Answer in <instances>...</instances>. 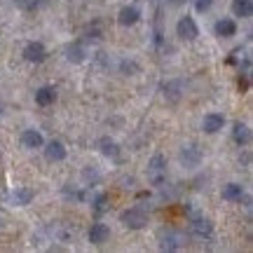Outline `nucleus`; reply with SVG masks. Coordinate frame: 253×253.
Instances as JSON below:
<instances>
[{
  "label": "nucleus",
  "instance_id": "obj_1",
  "mask_svg": "<svg viewBox=\"0 0 253 253\" xmlns=\"http://www.w3.org/2000/svg\"><path fill=\"white\" fill-rule=\"evenodd\" d=\"M148 181L157 185V188H162L167 183V160H164V155H153V160L148 162Z\"/></svg>",
  "mask_w": 253,
  "mask_h": 253
},
{
  "label": "nucleus",
  "instance_id": "obj_2",
  "mask_svg": "<svg viewBox=\"0 0 253 253\" xmlns=\"http://www.w3.org/2000/svg\"><path fill=\"white\" fill-rule=\"evenodd\" d=\"M120 223H125L129 230H141V227H145V223H148V213H145L143 209L131 207L120 213Z\"/></svg>",
  "mask_w": 253,
  "mask_h": 253
},
{
  "label": "nucleus",
  "instance_id": "obj_3",
  "mask_svg": "<svg viewBox=\"0 0 253 253\" xmlns=\"http://www.w3.org/2000/svg\"><path fill=\"white\" fill-rule=\"evenodd\" d=\"M185 244V235L178 230H162L160 232V249L162 251H178Z\"/></svg>",
  "mask_w": 253,
  "mask_h": 253
},
{
  "label": "nucleus",
  "instance_id": "obj_4",
  "mask_svg": "<svg viewBox=\"0 0 253 253\" xmlns=\"http://www.w3.org/2000/svg\"><path fill=\"white\" fill-rule=\"evenodd\" d=\"M176 33H178V38H181V40L192 42V40H197L199 28H197V24H195V19L185 14L183 19H178V24H176Z\"/></svg>",
  "mask_w": 253,
  "mask_h": 253
},
{
  "label": "nucleus",
  "instance_id": "obj_5",
  "mask_svg": "<svg viewBox=\"0 0 253 253\" xmlns=\"http://www.w3.org/2000/svg\"><path fill=\"white\" fill-rule=\"evenodd\" d=\"M24 59L31 63H42L47 59V49L42 42H28L24 47Z\"/></svg>",
  "mask_w": 253,
  "mask_h": 253
},
{
  "label": "nucleus",
  "instance_id": "obj_6",
  "mask_svg": "<svg viewBox=\"0 0 253 253\" xmlns=\"http://www.w3.org/2000/svg\"><path fill=\"white\" fill-rule=\"evenodd\" d=\"M192 232L197 237H204V239H211L213 237V223L204 216H192Z\"/></svg>",
  "mask_w": 253,
  "mask_h": 253
},
{
  "label": "nucleus",
  "instance_id": "obj_7",
  "mask_svg": "<svg viewBox=\"0 0 253 253\" xmlns=\"http://www.w3.org/2000/svg\"><path fill=\"white\" fill-rule=\"evenodd\" d=\"M108 237H110V227L106 225V223H94V225L89 227V242L91 244H106L108 242Z\"/></svg>",
  "mask_w": 253,
  "mask_h": 253
},
{
  "label": "nucleus",
  "instance_id": "obj_8",
  "mask_svg": "<svg viewBox=\"0 0 253 253\" xmlns=\"http://www.w3.org/2000/svg\"><path fill=\"white\" fill-rule=\"evenodd\" d=\"M45 157L49 162H61V160H66V148H63L61 141H49V143L45 145Z\"/></svg>",
  "mask_w": 253,
  "mask_h": 253
},
{
  "label": "nucleus",
  "instance_id": "obj_9",
  "mask_svg": "<svg viewBox=\"0 0 253 253\" xmlns=\"http://www.w3.org/2000/svg\"><path fill=\"white\" fill-rule=\"evenodd\" d=\"M9 202H12L14 207H26V204H31V202H33V190H31V188H17V190H12Z\"/></svg>",
  "mask_w": 253,
  "mask_h": 253
},
{
  "label": "nucleus",
  "instance_id": "obj_10",
  "mask_svg": "<svg viewBox=\"0 0 253 253\" xmlns=\"http://www.w3.org/2000/svg\"><path fill=\"white\" fill-rule=\"evenodd\" d=\"M223 125H225V118H223L220 113H209V115H204V131H207V134L220 131Z\"/></svg>",
  "mask_w": 253,
  "mask_h": 253
},
{
  "label": "nucleus",
  "instance_id": "obj_11",
  "mask_svg": "<svg viewBox=\"0 0 253 253\" xmlns=\"http://www.w3.org/2000/svg\"><path fill=\"white\" fill-rule=\"evenodd\" d=\"M199 162H202V153H199V148L188 145V148H183L181 150V164L183 167H197Z\"/></svg>",
  "mask_w": 253,
  "mask_h": 253
},
{
  "label": "nucleus",
  "instance_id": "obj_12",
  "mask_svg": "<svg viewBox=\"0 0 253 253\" xmlns=\"http://www.w3.org/2000/svg\"><path fill=\"white\" fill-rule=\"evenodd\" d=\"M213 33L218 38H232L237 33V24L232 19H218L216 26H213Z\"/></svg>",
  "mask_w": 253,
  "mask_h": 253
},
{
  "label": "nucleus",
  "instance_id": "obj_13",
  "mask_svg": "<svg viewBox=\"0 0 253 253\" xmlns=\"http://www.w3.org/2000/svg\"><path fill=\"white\" fill-rule=\"evenodd\" d=\"M138 19H141V9L138 7H122L118 14L120 26H134Z\"/></svg>",
  "mask_w": 253,
  "mask_h": 253
},
{
  "label": "nucleus",
  "instance_id": "obj_14",
  "mask_svg": "<svg viewBox=\"0 0 253 253\" xmlns=\"http://www.w3.org/2000/svg\"><path fill=\"white\" fill-rule=\"evenodd\" d=\"M21 143L26 145V148H42V145H45V138H42V134L36 131V129H26V131L21 134Z\"/></svg>",
  "mask_w": 253,
  "mask_h": 253
},
{
  "label": "nucleus",
  "instance_id": "obj_15",
  "mask_svg": "<svg viewBox=\"0 0 253 253\" xmlns=\"http://www.w3.org/2000/svg\"><path fill=\"white\" fill-rule=\"evenodd\" d=\"M54 99H56V89L54 87H40V89L36 91V103L38 106H52L54 103Z\"/></svg>",
  "mask_w": 253,
  "mask_h": 253
},
{
  "label": "nucleus",
  "instance_id": "obj_16",
  "mask_svg": "<svg viewBox=\"0 0 253 253\" xmlns=\"http://www.w3.org/2000/svg\"><path fill=\"white\" fill-rule=\"evenodd\" d=\"M242 197H244V188L239 183L223 185V199H227V202H242Z\"/></svg>",
  "mask_w": 253,
  "mask_h": 253
},
{
  "label": "nucleus",
  "instance_id": "obj_17",
  "mask_svg": "<svg viewBox=\"0 0 253 253\" xmlns=\"http://www.w3.org/2000/svg\"><path fill=\"white\" fill-rule=\"evenodd\" d=\"M232 12H235V17L249 19L253 14V0H235L232 2Z\"/></svg>",
  "mask_w": 253,
  "mask_h": 253
},
{
  "label": "nucleus",
  "instance_id": "obj_18",
  "mask_svg": "<svg viewBox=\"0 0 253 253\" xmlns=\"http://www.w3.org/2000/svg\"><path fill=\"white\" fill-rule=\"evenodd\" d=\"M99 148H101V153L106 155V157H113V160H118V157H120L118 143H115L113 138H108V136H103V138L99 141Z\"/></svg>",
  "mask_w": 253,
  "mask_h": 253
},
{
  "label": "nucleus",
  "instance_id": "obj_19",
  "mask_svg": "<svg viewBox=\"0 0 253 253\" xmlns=\"http://www.w3.org/2000/svg\"><path fill=\"white\" fill-rule=\"evenodd\" d=\"M232 138H235L237 145H246L251 141V131H249V126L242 125V122H237L235 129H232Z\"/></svg>",
  "mask_w": 253,
  "mask_h": 253
},
{
  "label": "nucleus",
  "instance_id": "obj_20",
  "mask_svg": "<svg viewBox=\"0 0 253 253\" xmlns=\"http://www.w3.org/2000/svg\"><path fill=\"white\" fill-rule=\"evenodd\" d=\"M84 56H87V54H84V47H82L80 42L66 47V59H68L71 63H82V61H84Z\"/></svg>",
  "mask_w": 253,
  "mask_h": 253
},
{
  "label": "nucleus",
  "instance_id": "obj_21",
  "mask_svg": "<svg viewBox=\"0 0 253 253\" xmlns=\"http://www.w3.org/2000/svg\"><path fill=\"white\" fill-rule=\"evenodd\" d=\"M106 209H108V195H103V192H101V195L94 197V216L99 218Z\"/></svg>",
  "mask_w": 253,
  "mask_h": 253
},
{
  "label": "nucleus",
  "instance_id": "obj_22",
  "mask_svg": "<svg viewBox=\"0 0 253 253\" xmlns=\"http://www.w3.org/2000/svg\"><path fill=\"white\" fill-rule=\"evenodd\" d=\"M181 84L178 82H171V84H164V96H169V101H178L181 96Z\"/></svg>",
  "mask_w": 253,
  "mask_h": 253
},
{
  "label": "nucleus",
  "instance_id": "obj_23",
  "mask_svg": "<svg viewBox=\"0 0 253 253\" xmlns=\"http://www.w3.org/2000/svg\"><path fill=\"white\" fill-rule=\"evenodd\" d=\"M63 197H68V199H75V202H84V192L82 190H71V188H63Z\"/></svg>",
  "mask_w": 253,
  "mask_h": 253
},
{
  "label": "nucleus",
  "instance_id": "obj_24",
  "mask_svg": "<svg viewBox=\"0 0 253 253\" xmlns=\"http://www.w3.org/2000/svg\"><path fill=\"white\" fill-rule=\"evenodd\" d=\"M120 68H122L125 75H134V73H138V63L136 61H122L120 63Z\"/></svg>",
  "mask_w": 253,
  "mask_h": 253
},
{
  "label": "nucleus",
  "instance_id": "obj_25",
  "mask_svg": "<svg viewBox=\"0 0 253 253\" xmlns=\"http://www.w3.org/2000/svg\"><path fill=\"white\" fill-rule=\"evenodd\" d=\"M211 5H213V0H195V9L197 12H207V9H211Z\"/></svg>",
  "mask_w": 253,
  "mask_h": 253
},
{
  "label": "nucleus",
  "instance_id": "obj_26",
  "mask_svg": "<svg viewBox=\"0 0 253 253\" xmlns=\"http://www.w3.org/2000/svg\"><path fill=\"white\" fill-rule=\"evenodd\" d=\"M246 89H249V78L244 73V78H239V91H246Z\"/></svg>",
  "mask_w": 253,
  "mask_h": 253
},
{
  "label": "nucleus",
  "instance_id": "obj_27",
  "mask_svg": "<svg viewBox=\"0 0 253 253\" xmlns=\"http://www.w3.org/2000/svg\"><path fill=\"white\" fill-rule=\"evenodd\" d=\"M0 115H2V108H0Z\"/></svg>",
  "mask_w": 253,
  "mask_h": 253
}]
</instances>
